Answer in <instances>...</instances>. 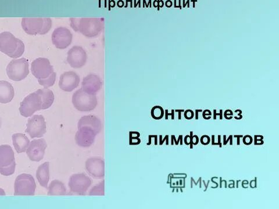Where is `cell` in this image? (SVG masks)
<instances>
[{"instance_id": "cell-52", "label": "cell", "mask_w": 279, "mask_h": 209, "mask_svg": "<svg viewBox=\"0 0 279 209\" xmlns=\"http://www.w3.org/2000/svg\"><path fill=\"white\" fill-rule=\"evenodd\" d=\"M201 112H202V110H198V109L196 110V120L199 119V113Z\"/></svg>"}, {"instance_id": "cell-53", "label": "cell", "mask_w": 279, "mask_h": 209, "mask_svg": "<svg viewBox=\"0 0 279 209\" xmlns=\"http://www.w3.org/2000/svg\"><path fill=\"white\" fill-rule=\"evenodd\" d=\"M248 184H249V182H248V180H245H245H243V181H242L241 186H242V187L243 188L245 189V188L244 186V185H248Z\"/></svg>"}, {"instance_id": "cell-59", "label": "cell", "mask_w": 279, "mask_h": 209, "mask_svg": "<svg viewBox=\"0 0 279 209\" xmlns=\"http://www.w3.org/2000/svg\"><path fill=\"white\" fill-rule=\"evenodd\" d=\"M241 181V180H238L237 181H236V188H239V182Z\"/></svg>"}, {"instance_id": "cell-22", "label": "cell", "mask_w": 279, "mask_h": 209, "mask_svg": "<svg viewBox=\"0 0 279 209\" xmlns=\"http://www.w3.org/2000/svg\"><path fill=\"white\" fill-rule=\"evenodd\" d=\"M12 142L16 152L19 153L26 152L31 142L27 136L22 133L14 134L12 136Z\"/></svg>"}, {"instance_id": "cell-8", "label": "cell", "mask_w": 279, "mask_h": 209, "mask_svg": "<svg viewBox=\"0 0 279 209\" xmlns=\"http://www.w3.org/2000/svg\"><path fill=\"white\" fill-rule=\"evenodd\" d=\"M92 183L93 181L88 176L84 173H80L71 175L68 186L72 193L83 195L86 193Z\"/></svg>"}, {"instance_id": "cell-15", "label": "cell", "mask_w": 279, "mask_h": 209, "mask_svg": "<svg viewBox=\"0 0 279 209\" xmlns=\"http://www.w3.org/2000/svg\"><path fill=\"white\" fill-rule=\"evenodd\" d=\"M75 139L77 144L83 148H87L93 144L97 135L90 127H81L78 129Z\"/></svg>"}, {"instance_id": "cell-10", "label": "cell", "mask_w": 279, "mask_h": 209, "mask_svg": "<svg viewBox=\"0 0 279 209\" xmlns=\"http://www.w3.org/2000/svg\"><path fill=\"white\" fill-rule=\"evenodd\" d=\"M52 42L54 46L60 50L67 48L73 40V35L70 29L65 27L55 29L52 34Z\"/></svg>"}, {"instance_id": "cell-44", "label": "cell", "mask_w": 279, "mask_h": 209, "mask_svg": "<svg viewBox=\"0 0 279 209\" xmlns=\"http://www.w3.org/2000/svg\"><path fill=\"white\" fill-rule=\"evenodd\" d=\"M234 113L231 110H226L224 113V116H233Z\"/></svg>"}, {"instance_id": "cell-36", "label": "cell", "mask_w": 279, "mask_h": 209, "mask_svg": "<svg viewBox=\"0 0 279 209\" xmlns=\"http://www.w3.org/2000/svg\"><path fill=\"white\" fill-rule=\"evenodd\" d=\"M217 116H220V120L223 119V110L222 109L220 110V113H218L216 112V110H213V119L216 120V117Z\"/></svg>"}, {"instance_id": "cell-57", "label": "cell", "mask_w": 279, "mask_h": 209, "mask_svg": "<svg viewBox=\"0 0 279 209\" xmlns=\"http://www.w3.org/2000/svg\"><path fill=\"white\" fill-rule=\"evenodd\" d=\"M225 118L227 120H231L233 118V116H224Z\"/></svg>"}, {"instance_id": "cell-62", "label": "cell", "mask_w": 279, "mask_h": 209, "mask_svg": "<svg viewBox=\"0 0 279 209\" xmlns=\"http://www.w3.org/2000/svg\"><path fill=\"white\" fill-rule=\"evenodd\" d=\"M171 137H172V145H174L173 144L174 139H173L172 136H171Z\"/></svg>"}, {"instance_id": "cell-48", "label": "cell", "mask_w": 279, "mask_h": 209, "mask_svg": "<svg viewBox=\"0 0 279 209\" xmlns=\"http://www.w3.org/2000/svg\"><path fill=\"white\" fill-rule=\"evenodd\" d=\"M175 112L179 113V120H181L182 119L181 114L182 112H185V110H176Z\"/></svg>"}, {"instance_id": "cell-5", "label": "cell", "mask_w": 279, "mask_h": 209, "mask_svg": "<svg viewBox=\"0 0 279 209\" xmlns=\"http://www.w3.org/2000/svg\"><path fill=\"white\" fill-rule=\"evenodd\" d=\"M29 73V63L25 58L12 60L6 68V74L12 80L19 81L24 80Z\"/></svg>"}, {"instance_id": "cell-24", "label": "cell", "mask_w": 279, "mask_h": 209, "mask_svg": "<svg viewBox=\"0 0 279 209\" xmlns=\"http://www.w3.org/2000/svg\"><path fill=\"white\" fill-rule=\"evenodd\" d=\"M67 194V189L63 182L58 179L51 181L48 187V195L64 196Z\"/></svg>"}, {"instance_id": "cell-39", "label": "cell", "mask_w": 279, "mask_h": 209, "mask_svg": "<svg viewBox=\"0 0 279 209\" xmlns=\"http://www.w3.org/2000/svg\"><path fill=\"white\" fill-rule=\"evenodd\" d=\"M219 179H220V184H219L220 188H222L223 183H224L225 184V188H228L227 181L225 180V179H222V177H220Z\"/></svg>"}, {"instance_id": "cell-42", "label": "cell", "mask_w": 279, "mask_h": 209, "mask_svg": "<svg viewBox=\"0 0 279 209\" xmlns=\"http://www.w3.org/2000/svg\"><path fill=\"white\" fill-rule=\"evenodd\" d=\"M236 113H238V116H235V118L236 120H241L242 118V111L241 110H236Z\"/></svg>"}, {"instance_id": "cell-4", "label": "cell", "mask_w": 279, "mask_h": 209, "mask_svg": "<svg viewBox=\"0 0 279 209\" xmlns=\"http://www.w3.org/2000/svg\"><path fill=\"white\" fill-rule=\"evenodd\" d=\"M72 102L75 109L83 112L94 110L98 104L96 95L88 94L82 89L75 91L72 96Z\"/></svg>"}, {"instance_id": "cell-43", "label": "cell", "mask_w": 279, "mask_h": 209, "mask_svg": "<svg viewBox=\"0 0 279 209\" xmlns=\"http://www.w3.org/2000/svg\"><path fill=\"white\" fill-rule=\"evenodd\" d=\"M167 112H168V111H167V110H165V119H168V116H172V119L173 120L174 119H175V117H174V113H175V110H172V113H167Z\"/></svg>"}, {"instance_id": "cell-50", "label": "cell", "mask_w": 279, "mask_h": 209, "mask_svg": "<svg viewBox=\"0 0 279 209\" xmlns=\"http://www.w3.org/2000/svg\"><path fill=\"white\" fill-rule=\"evenodd\" d=\"M211 139H212V145H219L218 143H215V136L214 135L212 136Z\"/></svg>"}, {"instance_id": "cell-27", "label": "cell", "mask_w": 279, "mask_h": 209, "mask_svg": "<svg viewBox=\"0 0 279 209\" xmlns=\"http://www.w3.org/2000/svg\"><path fill=\"white\" fill-rule=\"evenodd\" d=\"M16 163L13 162L11 164L0 168V173L4 176H9L14 174L15 171Z\"/></svg>"}, {"instance_id": "cell-16", "label": "cell", "mask_w": 279, "mask_h": 209, "mask_svg": "<svg viewBox=\"0 0 279 209\" xmlns=\"http://www.w3.org/2000/svg\"><path fill=\"white\" fill-rule=\"evenodd\" d=\"M85 168L92 177L96 179L103 178L105 176V163L101 158H91L85 163Z\"/></svg>"}, {"instance_id": "cell-17", "label": "cell", "mask_w": 279, "mask_h": 209, "mask_svg": "<svg viewBox=\"0 0 279 209\" xmlns=\"http://www.w3.org/2000/svg\"><path fill=\"white\" fill-rule=\"evenodd\" d=\"M103 87L101 78L97 74H89L83 78L81 89L88 94L96 95Z\"/></svg>"}, {"instance_id": "cell-9", "label": "cell", "mask_w": 279, "mask_h": 209, "mask_svg": "<svg viewBox=\"0 0 279 209\" xmlns=\"http://www.w3.org/2000/svg\"><path fill=\"white\" fill-rule=\"evenodd\" d=\"M26 132L32 139L40 138L43 136L46 130V122L43 116L36 115L28 120Z\"/></svg>"}, {"instance_id": "cell-45", "label": "cell", "mask_w": 279, "mask_h": 209, "mask_svg": "<svg viewBox=\"0 0 279 209\" xmlns=\"http://www.w3.org/2000/svg\"><path fill=\"white\" fill-rule=\"evenodd\" d=\"M234 138H237V145H240V139H242V137H243V136L242 135H235L234 136Z\"/></svg>"}, {"instance_id": "cell-13", "label": "cell", "mask_w": 279, "mask_h": 209, "mask_svg": "<svg viewBox=\"0 0 279 209\" xmlns=\"http://www.w3.org/2000/svg\"><path fill=\"white\" fill-rule=\"evenodd\" d=\"M46 148L47 142L44 139H34L26 150V154L32 161L40 162L44 158Z\"/></svg>"}, {"instance_id": "cell-47", "label": "cell", "mask_w": 279, "mask_h": 209, "mask_svg": "<svg viewBox=\"0 0 279 209\" xmlns=\"http://www.w3.org/2000/svg\"><path fill=\"white\" fill-rule=\"evenodd\" d=\"M211 181L212 183H213V184H216L215 187H212L211 188H212V189H216V188H218L219 187V184H218V183L217 182H216V181H214V179H213V177H212V178H211Z\"/></svg>"}, {"instance_id": "cell-58", "label": "cell", "mask_w": 279, "mask_h": 209, "mask_svg": "<svg viewBox=\"0 0 279 209\" xmlns=\"http://www.w3.org/2000/svg\"><path fill=\"white\" fill-rule=\"evenodd\" d=\"M179 185L182 186L183 185V179H179Z\"/></svg>"}, {"instance_id": "cell-37", "label": "cell", "mask_w": 279, "mask_h": 209, "mask_svg": "<svg viewBox=\"0 0 279 209\" xmlns=\"http://www.w3.org/2000/svg\"><path fill=\"white\" fill-rule=\"evenodd\" d=\"M195 183L196 186L198 185L199 183V188H202V177H199L198 182H196L195 179L193 177H191V188H193V184Z\"/></svg>"}, {"instance_id": "cell-31", "label": "cell", "mask_w": 279, "mask_h": 209, "mask_svg": "<svg viewBox=\"0 0 279 209\" xmlns=\"http://www.w3.org/2000/svg\"><path fill=\"white\" fill-rule=\"evenodd\" d=\"M242 142L245 145H250L253 142V139L251 136L247 135L242 137Z\"/></svg>"}, {"instance_id": "cell-41", "label": "cell", "mask_w": 279, "mask_h": 209, "mask_svg": "<svg viewBox=\"0 0 279 209\" xmlns=\"http://www.w3.org/2000/svg\"><path fill=\"white\" fill-rule=\"evenodd\" d=\"M169 136H166L165 138H164V139L163 140H162V136H160V145H162V143H163L164 141H165V140H166V145H169Z\"/></svg>"}, {"instance_id": "cell-54", "label": "cell", "mask_w": 279, "mask_h": 209, "mask_svg": "<svg viewBox=\"0 0 279 209\" xmlns=\"http://www.w3.org/2000/svg\"><path fill=\"white\" fill-rule=\"evenodd\" d=\"M219 143V146L220 147V148H222V144L221 143V135H219L218 136V142Z\"/></svg>"}, {"instance_id": "cell-28", "label": "cell", "mask_w": 279, "mask_h": 209, "mask_svg": "<svg viewBox=\"0 0 279 209\" xmlns=\"http://www.w3.org/2000/svg\"><path fill=\"white\" fill-rule=\"evenodd\" d=\"M153 118L156 120L161 119L164 115V110L162 107L159 106H154L152 110Z\"/></svg>"}, {"instance_id": "cell-51", "label": "cell", "mask_w": 279, "mask_h": 209, "mask_svg": "<svg viewBox=\"0 0 279 209\" xmlns=\"http://www.w3.org/2000/svg\"><path fill=\"white\" fill-rule=\"evenodd\" d=\"M230 182H232L233 184H229L228 187L229 188H235V181L234 180H229Z\"/></svg>"}, {"instance_id": "cell-20", "label": "cell", "mask_w": 279, "mask_h": 209, "mask_svg": "<svg viewBox=\"0 0 279 209\" xmlns=\"http://www.w3.org/2000/svg\"><path fill=\"white\" fill-rule=\"evenodd\" d=\"M15 161V154L11 146H0V168L5 167Z\"/></svg>"}, {"instance_id": "cell-18", "label": "cell", "mask_w": 279, "mask_h": 209, "mask_svg": "<svg viewBox=\"0 0 279 209\" xmlns=\"http://www.w3.org/2000/svg\"><path fill=\"white\" fill-rule=\"evenodd\" d=\"M78 129L81 127H90L98 135L101 132L102 123L101 120L96 116L87 115L81 117L79 121Z\"/></svg>"}, {"instance_id": "cell-25", "label": "cell", "mask_w": 279, "mask_h": 209, "mask_svg": "<svg viewBox=\"0 0 279 209\" xmlns=\"http://www.w3.org/2000/svg\"><path fill=\"white\" fill-rule=\"evenodd\" d=\"M56 76H57V74H56V73L54 71V72L48 77L42 78V79H38V82L41 86L45 88V89H48V88L54 86L56 81Z\"/></svg>"}, {"instance_id": "cell-38", "label": "cell", "mask_w": 279, "mask_h": 209, "mask_svg": "<svg viewBox=\"0 0 279 209\" xmlns=\"http://www.w3.org/2000/svg\"><path fill=\"white\" fill-rule=\"evenodd\" d=\"M249 187L251 188H257V178L255 177L253 180H251L250 182H249Z\"/></svg>"}, {"instance_id": "cell-11", "label": "cell", "mask_w": 279, "mask_h": 209, "mask_svg": "<svg viewBox=\"0 0 279 209\" xmlns=\"http://www.w3.org/2000/svg\"><path fill=\"white\" fill-rule=\"evenodd\" d=\"M31 71L36 78L42 79L50 76L54 72V68L47 58H39L32 63Z\"/></svg>"}, {"instance_id": "cell-56", "label": "cell", "mask_w": 279, "mask_h": 209, "mask_svg": "<svg viewBox=\"0 0 279 209\" xmlns=\"http://www.w3.org/2000/svg\"><path fill=\"white\" fill-rule=\"evenodd\" d=\"M5 195V192L4 191V189L2 188H0V196H4Z\"/></svg>"}, {"instance_id": "cell-26", "label": "cell", "mask_w": 279, "mask_h": 209, "mask_svg": "<svg viewBox=\"0 0 279 209\" xmlns=\"http://www.w3.org/2000/svg\"><path fill=\"white\" fill-rule=\"evenodd\" d=\"M90 196H104V180L98 183L90 189L89 194Z\"/></svg>"}, {"instance_id": "cell-32", "label": "cell", "mask_w": 279, "mask_h": 209, "mask_svg": "<svg viewBox=\"0 0 279 209\" xmlns=\"http://www.w3.org/2000/svg\"><path fill=\"white\" fill-rule=\"evenodd\" d=\"M210 141H211V139L207 135H203L200 139V142L203 145H207L209 144Z\"/></svg>"}, {"instance_id": "cell-3", "label": "cell", "mask_w": 279, "mask_h": 209, "mask_svg": "<svg viewBox=\"0 0 279 209\" xmlns=\"http://www.w3.org/2000/svg\"><path fill=\"white\" fill-rule=\"evenodd\" d=\"M52 22L50 18H25L22 26L29 35H44L51 30Z\"/></svg>"}, {"instance_id": "cell-61", "label": "cell", "mask_w": 279, "mask_h": 209, "mask_svg": "<svg viewBox=\"0 0 279 209\" xmlns=\"http://www.w3.org/2000/svg\"><path fill=\"white\" fill-rule=\"evenodd\" d=\"M176 186H179V181H177L176 182Z\"/></svg>"}, {"instance_id": "cell-46", "label": "cell", "mask_w": 279, "mask_h": 209, "mask_svg": "<svg viewBox=\"0 0 279 209\" xmlns=\"http://www.w3.org/2000/svg\"><path fill=\"white\" fill-rule=\"evenodd\" d=\"M180 142V145H183V135H179L178 137V140L177 141V142L175 145H178L179 142Z\"/></svg>"}, {"instance_id": "cell-14", "label": "cell", "mask_w": 279, "mask_h": 209, "mask_svg": "<svg viewBox=\"0 0 279 209\" xmlns=\"http://www.w3.org/2000/svg\"><path fill=\"white\" fill-rule=\"evenodd\" d=\"M80 78L75 71H69L61 74L59 87L65 92H72L79 86Z\"/></svg>"}, {"instance_id": "cell-7", "label": "cell", "mask_w": 279, "mask_h": 209, "mask_svg": "<svg viewBox=\"0 0 279 209\" xmlns=\"http://www.w3.org/2000/svg\"><path fill=\"white\" fill-rule=\"evenodd\" d=\"M42 101L40 95L37 92L29 94L21 103L19 112L25 117L32 116L37 111L41 110Z\"/></svg>"}, {"instance_id": "cell-60", "label": "cell", "mask_w": 279, "mask_h": 209, "mask_svg": "<svg viewBox=\"0 0 279 209\" xmlns=\"http://www.w3.org/2000/svg\"><path fill=\"white\" fill-rule=\"evenodd\" d=\"M172 137H173V139H174V141L175 142V144H176V143L177 142V140L175 138V136L172 135Z\"/></svg>"}, {"instance_id": "cell-30", "label": "cell", "mask_w": 279, "mask_h": 209, "mask_svg": "<svg viewBox=\"0 0 279 209\" xmlns=\"http://www.w3.org/2000/svg\"><path fill=\"white\" fill-rule=\"evenodd\" d=\"M264 137L259 135L254 136V145H262L264 143Z\"/></svg>"}, {"instance_id": "cell-34", "label": "cell", "mask_w": 279, "mask_h": 209, "mask_svg": "<svg viewBox=\"0 0 279 209\" xmlns=\"http://www.w3.org/2000/svg\"><path fill=\"white\" fill-rule=\"evenodd\" d=\"M212 113L208 109L205 110L202 113L203 118L205 120H209L211 118Z\"/></svg>"}, {"instance_id": "cell-19", "label": "cell", "mask_w": 279, "mask_h": 209, "mask_svg": "<svg viewBox=\"0 0 279 209\" xmlns=\"http://www.w3.org/2000/svg\"><path fill=\"white\" fill-rule=\"evenodd\" d=\"M14 87L8 81H0V103L8 104L14 99Z\"/></svg>"}, {"instance_id": "cell-55", "label": "cell", "mask_w": 279, "mask_h": 209, "mask_svg": "<svg viewBox=\"0 0 279 209\" xmlns=\"http://www.w3.org/2000/svg\"><path fill=\"white\" fill-rule=\"evenodd\" d=\"M174 175H181V176H185V177H187L188 175L185 174V173H175L173 174Z\"/></svg>"}, {"instance_id": "cell-21", "label": "cell", "mask_w": 279, "mask_h": 209, "mask_svg": "<svg viewBox=\"0 0 279 209\" xmlns=\"http://www.w3.org/2000/svg\"><path fill=\"white\" fill-rule=\"evenodd\" d=\"M36 178L42 187L48 188L50 180V163L45 162L39 166L36 172Z\"/></svg>"}, {"instance_id": "cell-1", "label": "cell", "mask_w": 279, "mask_h": 209, "mask_svg": "<svg viewBox=\"0 0 279 209\" xmlns=\"http://www.w3.org/2000/svg\"><path fill=\"white\" fill-rule=\"evenodd\" d=\"M71 27L87 38L98 36L104 28V18H71Z\"/></svg>"}, {"instance_id": "cell-12", "label": "cell", "mask_w": 279, "mask_h": 209, "mask_svg": "<svg viewBox=\"0 0 279 209\" xmlns=\"http://www.w3.org/2000/svg\"><path fill=\"white\" fill-rule=\"evenodd\" d=\"M67 62L71 67L80 69L87 63V54L83 47L75 45L68 52Z\"/></svg>"}, {"instance_id": "cell-35", "label": "cell", "mask_w": 279, "mask_h": 209, "mask_svg": "<svg viewBox=\"0 0 279 209\" xmlns=\"http://www.w3.org/2000/svg\"><path fill=\"white\" fill-rule=\"evenodd\" d=\"M230 141V145H233V136L231 135L228 137V139H226V136H223V145H227V143Z\"/></svg>"}, {"instance_id": "cell-49", "label": "cell", "mask_w": 279, "mask_h": 209, "mask_svg": "<svg viewBox=\"0 0 279 209\" xmlns=\"http://www.w3.org/2000/svg\"><path fill=\"white\" fill-rule=\"evenodd\" d=\"M210 181H211L208 180L207 184H205L204 180L202 181V182L203 183V184H204V185H205V189H204V190H203V192H206V191H207V189H208V185H209Z\"/></svg>"}, {"instance_id": "cell-29", "label": "cell", "mask_w": 279, "mask_h": 209, "mask_svg": "<svg viewBox=\"0 0 279 209\" xmlns=\"http://www.w3.org/2000/svg\"><path fill=\"white\" fill-rule=\"evenodd\" d=\"M190 139H191V142H190V149H193V145H198L199 142V138L198 136L193 135V132H190Z\"/></svg>"}, {"instance_id": "cell-2", "label": "cell", "mask_w": 279, "mask_h": 209, "mask_svg": "<svg viewBox=\"0 0 279 209\" xmlns=\"http://www.w3.org/2000/svg\"><path fill=\"white\" fill-rule=\"evenodd\" d=\"M0 51L10 58H18L24 53L25 45L11 33L2 32L0 34Z\"/></svg>"}, {"instance_id": "cell-33", "label": "cell", "mask_w": 279, "mask_h": 209, "mask_svg": "<svg viewBox=\"0 0 279 209\" xmlns=\"http://www.w3.org/2000/svg\"><path fill=\"white\" fill-rule=\"evenodd\" d=\"M184 112H185L184 116H185V119L187 120H191L195 116V113H194L193 111L192 110L188 109Z\"/></svg>"}, {"instance_id": "cell-6", "label": "cell", "mask_w": 279, "mask_h": 209, "mask_svg": "<svg viewBox=\"0 0 279 209\" xmlns=\"http://www.w3.org/2000/svg\"><path fill=\"white\" fill-rule=\"evenodd\" d=\"M36 185L33 176L22 174L16 177L15 181V195L33 196L35 194Z\"/></svg>"}, {"instance_id": "cell-40", "label": "cell", "mask_w": 279, "mask_h": 209, "mask_svg": "<svg viewBox=\"0 0 279 209\" xmlns=\"http://www.w3.org/2000/svg\"><path fill=\"white\" fill-rule=\"evenodd\" d=\"M184 142H185L186 145H190V142H191V139H190V135H187L185 139H184Z\"/></svg>"}, {"instance_id": "cell-23", "label": "cell", "mask_w": 279, "mask_h": 209, "mask_svg": "<svg viewBox=\"0 0 279 209\" xmlns=\"http://www.w3.org/2000/svg\"><path fill=\"white\" fill-rule=\"evenodd\" d=\"M41 97L42 101V109H47L52 106L55 100L54 94L48 89H42L36 91Z\"/></svg>"}]
</instances>
